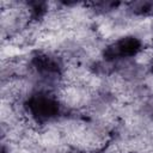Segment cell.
I'll list each match as a JSON object with an SVG mask.
<instances>
[{
  "label": "cell",
  "mask_w": 153,
  "mask_h": 153,
  "mask_svg": "<svg viewBox=\"0 0 153 153\" xmlns=\"http://www.w3.org/2000/svg\"><path fill=\"white\" fill-rule=\"evenodd\" d=\"M25 109L36 122L50 121L57 117L61 110L59 100L47 92H36L29 96L25 102Z\"/></svg>",
  "instance_id": "1"
},
{
  "label": "cell",
  "mask_w": 153,
  "mask_h": 153,
  "mask_svg": "<svg viewBox=\"0 0 153 153\" xmlns=\"http://www.w3.org/2000/svg\"><path fill=\"white\" fill-rule=\"evenodd\" d=\"M142 50V42L135 36H124L110 43L104 49V59L117 61L136 56Z\"/></svg>",
  "instance_id": "2"
},
{
  "label": "cell",
  "mask_w": 153,
  "mask_h": 153,
  "mask_svg": "<svg viewBox=\"0 0 153 153\" xmlns=\"http://www.w3.org/2000/svg\"><path fill=\"white\" fill-rule=\"evenodd\" d=\"M31 66L43 79L53 80L61 72V65L57 59L48 54H36L31 60Z\"/></svg>",
  "instance_id": "3"
},
{
  "label": "cell",
  "mask_w": 153,
  "mask_h": 153,
  "mask_svg": "<svg viewBox=\"0 0 153 153\" xmlns=\"http://www.w3.org/2000/svg\"><path fill=\"white\" fill-rule=\"evenodd\" d=\"M133 12L136 14L153 13V2H135L133 4Z\"/></svg>",
  "instance_id": "4"
}]
</instances>
